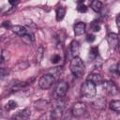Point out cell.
I'll list each match as a JSON object with an SVG mask.
<instances>
[{
    "mask_svg": "<svg viewBox=\"0 0 120 120\" xmlns=\"http://www.w3.org/2000/svg\"><path fill=\"white\" fill-rule=\"evenodd\" d=\"M69 68L72 74L78 78L82 77L84 73V64L79 56H75L72 58V60L70 61Z\"/></svg>",
    "mask_w": 120,
    "mask_h": 120,
    "instance_id": "cell-1",
    "label": "cell"
},
{
    "mask_svg": "<svg viewBox=\"0 0 120 120\" xmlns=\"http://www.w3.org/2000/svg\"><path fill=\"white\" fill-rule=\"evenodd\" d=\"M65 107H66V100L64 99V97L62 98H58L52 107V110L51 112V118H53V119H58L62 116L63 112H64V110H65Z\"/></svg>",
    "mask_w": 120,
    "mask_h": 120,
    "instance_id": "cell-2",
    "label": "cell"
},
{
    "mask_svg": "<svg viewBox=\"0 0 120 120\" xmlns=\"http://www.w3.org/2000/svg\"><path fill=\"white\" fill-rule=\"evenodd\" d=\"M81 93L85 98H93L97 94V85L92 82L86 80L81 87Z\"/></svg>",
    "mask_w": 120,
    "mask_h": 120,
    "instance_id": "cell-3",
    "label": "cell"
},
{
    "mask_svg": "<svg viewBox=\"0 0 120 120\" xmlns=\"http://www.w3.org/2000/svg\"><path fill=\"white\" fill-rule=\"evenodd\" d=\"M55 82V78L52 73L44 74L38 81V85L41 89H48L50 88Z\"/></svg>",
    "mask_w": 120,
    "mask_h": 120,
    "instance_id": "cell-4",
    "label": "cell"
},
{
    "mask_svg": "<svg viewBox=\"0 0 120 120\" xmlns=\"http://www.w3.org/2000/svg\"><path fill=\"white\" fill-rule=\"evenodd\" d=\"M86 104L84 102H82V101H79V102H76L73 106H72V109H71V113L73 116L75 117H80L82 115H83L86 112Z\"/></svg>",
    "mask_w": 120,
    "mask_h": 120,
    "instance_id": "cell-5",
    "label": "cell"
},
{
    "mask_svg": "<svg viewBox=\"0 0 120 120\" xmlns=\"http://www.w3.org/2000/svg\"><path fill=\"white\" fill-rule=\"evenodd\" d=\"M68 89V84L65 81H61L56 84V87L54 89V97L56 98L65 97Z\"/></svg>",
    "mask_w": 120,
    "mask_h": 120,
    "instance_id": "cell-6",
    "label": "cell"
},
{
    "mask_svg": "<svg viewBox=\"0 0 120 120\" xmlns=\"http://www.w3.org/2000/svg\"><path fill=\"white\" fill-rule=\"evenodd\" d=\"M102 86L103 88L106 90V92L109 94V95H116L118 93V87L116 86V84L112 82V81H105V82H102Z\"/></svg>",
    "mask_w": 120,
    "mask_h": 120,
    "instance_id": "cell-7",
    "label": "cell"
},
{
    "mask_svg": "<svg viewBox=\"0 0 120 120\" xmlns=\"http://www.w3.org/2000/svg\"><path fill=\"white\" fill-rule=\"evenodd\" d=\"M107 41H108V43L110 45V48L116 49L118 47V44H119V38H118L117 34H115V33H110L107 36Z\"/></svg>",
    "mask_w": 120,
    "mask_h": 120,
    "instance_id": "cell-8",
    "label": "cell"
},
{
    "mask_svg": "<svg viewBox=\"0 0 120 120\" xmlns=\"http://www.w3.org/2000/svg\"><path fill=\"white\" fill-rule=\"evenodd\" d=\"M11 29H12V31L16 35H18L21 38H22L23 36H25L28 33V30L24 26H22V25H14V26H11Z\"/></svg>",
    "mask_w": 120,
    "mask_h": 120,
    "instance_id": "cell-9",
    "label": "cell"
},
{
    "mask_svg": "<svg viewBox=\"0 0 120 120\" xmlns=\"http://www.w3.org/2000/svg\"><path fill=\"white\" fill-rule=\"evenodd\" d=\"M85 27H86V25H85L84 22H80L76 23V24L74 25V28H73V30H74V35H75V36H81V35L84 34V32H85Z\"/></svg>",
    "mask_w": 120,
    "mask_h": 120,
    "instance_id": "cell-10",
    "label": "cell"
},
{
    "mask_svg": "<svg viewBox=\"0 0 120 120\" xmlns=\"http://www.w3.org/2000/svg\"><path fill=\"white\" fill-rule=\"evenodd\" d=\"M30 114H31V111H30L29 109L25 108V109H23L22 111H20L16 115H14L13 118H15V119H20V120H23V119L29 118Z\"/></svg>",
    "mask_w": 120,
    "mask_h": 120,
    "instance_id": "cell-11",
    "label": "cell"
},
{
    "mask_svg": "<svg viewBox=\"0 0 120 120\" xmlns=\"http://www.w3.org/2000/svg\"><path fill=\"white\" fill-rule=\"evenodd\" d=\"M70 52H71V54H72L73 57L79 55V52H80V44H79L78 41L72 40L70 42Z\"/></svg>",
    "mask_w": 120,
    "mask_h": 120,
    "instance_id": "cell-12",
    "label": "cell"
},
{
    "mask_svg": "<svg viewBox=\"0 0 120 120\" xmlns=\"http://www.w3.org/2000/svg\"><path fill=\"white\" fill-rule=\"evenodd\" d=\"M87 80L90 81V82H92L96 85H98V84H100L102 82V78H101V76L98 73H91L87 77Z\"/></svg>",
    "mask_w": 120,
    "mask_h": 120,
    "instance_id": "cell-13",
    "label": "cell"
},
{
    "mask_svg": "<svg viewBox=\"0 0 120 120\" xmlns=\"http://www.w3.org/2000/svg\"><path fill=\"white\" fill-rule=\"evenodd\" d=\"M24 85H25V83H22V82L13 81V82H11V83L9 84V90H11L12 92H14V91H19V90L22 89Z\"/></svg>",
    "mask_w": 120,
    "mask_h": 120,
    "instance_id": "cell-14",
    "label": "cell"
},
{
    "mask_svg": "<svg viewBox=\"0 0 120 120\" xmlns=\"http://www.w3.org/2000/svg\"><path fill=\"white\" fill-rule=\"evenodd\" d=\"M92 106L96 109H98V110H102L106 107V100L104 98H98V100L94 101L92 103Z\"/></svg>",
    "mask_w": 120,
    "mask_h": 120,
    "instance_id": "cell-15",
    "label": "cell"
},
{
    "mask_svg": "<svg viewBox=\"0 0 120 120\" xmlns=\"http://www.w3.org/2000/svg\"><path fill=\"white\" fill-rule=\"evenodd\" d=\"M102 8H103V5L99 0H94L91 3V8L96 12H99L102 9Z\"/></svg>",
    "mask_w": 120,
    "mask_h": 120,
    "instance_id": "cell-16",
    "label": "cell"
},
{
    "mask_svg": "<svg viewBox=\"0 0 120 120\" xmlns=\"http://www.w3.org/2000/svg\"><path fill=\"white\" fill-rule=\"evenodd\" d=\"M66 15V9L63 7H58L56 8V21L60 22L63 20V18Z\"/></svg>",
    "mask_w": 120,
    "mask_h": 120,
    "instance_id": "cell-17",
    "label": "cell"
},
{
    "mask_svg": "<svg viewBox=\"0 0 120 120\" xmlns=\"http://www.w3.org/2000/svg\"><path fill=\"white\" fill-rule=\"evenodd\" d=\"M49 102L47 100H44V99H39L38 101L35 102V107L38 109V110H43L45 109L47 106H48Z\"/></svg>",
    "mask_w": 120,
    "mask_h": 120,
    "instance_id": "cell-18",
    "label": "cell"
},
{
    "mask_svg": "<svg viewBox=\"0 0 120 120\" xmlns=\"http://www.w3.org/2000/svg\"><path fill=\"white\" fill-rule=\"evenodd\" d=\"M110 108L116 112H120V100H112L110 102Z\"/></svg>",
    "mask_w": 120,
    "mask_h": 120,
    "instance_id": "cell-19",
    "label": "cell"
},
{
    "mask_svg": "<svg viewBox=\"0 0 120 120\" xmlns=\"http://www.w3.org/2000/svg\"><path fill=\"white\" fill-rule=\"evenodd\" d=\"M28 67V63L23 61V62H20L19 64H17L16 66H14V70H22V69H25Z\"/></svg>",
    "mask_w": 120,
    "mask_h": 120,
    "instance_id": "cell-20",
    "label": "cell"
},
{
    "mask_svg": "<svg viewBox=\"0 0 120 120\" xmlns=\"http://www.w3.org/2000/svg\"><path fill=\"white\" fill-rule=\"evenodd\" d=\"M91 29L94 32H98L100 30V23L98 21H93L91 22Z\"/></svg>",
    "mask_w": 120,
    "mask_h": 120,
    "instance_id": "cell-21",
    "label": "cell"
},
{
    "mask_svg": "<svg viewBox=\"0 0 120 120\" xmlns=\"http://www.w3.org/2000/svg\"><path fill=\"white\" fill-rule=\"evenodd\" d=\"M43 52H44V49H43V47L40 46L37 51V62L38 63H39L41 61L42 56H43Z\"/></svg>",
    "mask_w": 120,
    "mask_h": 120,
    "instance_id": "cell-22",
    "label": "cell"
},
{
    "mask_svg": "<svg viewBox=\"0 0 120 120\" xmlns=\"http://www.w3.org/2000/svg\"><path fill=\"white\" fill-rule=\"evenodd\" d=\"M17 107V102L14 101V100H9L7 104H6V109L8 111H10V110H13Z\"/></svg>",
    "mask_w": 120,
    "mask_h": 120,
    "instance_id": "cell-23",
    "label": "cell"
},
{
    "mask_svg": "<svg viewBox=\"0 0 120 120\" xmlns=\"http://www.w3.org/2000/svg\"><path fill=\"white\" fill-rule=\"evenodd\" d=\"M5 63V52L0 48V68L4 66Z\"/></svg>",
    "mask_w": 120,
    "mask_h": 120,
    "instance_id": "cell-24",
    "label": "cell"
},
{
    "mask_svg": "<svg viewBox=\"0 0 120 120\" xmlns=\"http://www.w3.org/2000/svg\"><path fill=\"white\" fill-rule=\"evenodd\" d=\"M77 9H78L79 12H81V13H84V12L87 11V7H86L84 4H80V5L78 6Z\"/></svg>",
    "mask_w": 120,
    "mask_h": 120,
    "instance_id": "cell-25",
    "label": "cell"
},
{
    "mask_svg": "<svg viewBox=\"0 0 120 120\" xmlns=\"http://www.w3.org/2000/svg\"><path fill=\"white\" fill-rule=\"evenodd\" d=\"M90 54L93 56H98V47H92L90 49Z\"/></svg>",
    "mask_w": 120,
    "mask_h": 120,
    "instance_id": "cell-26",
    "label": "cell"
},
{
    "mask_svg": "<svg viewBox=\"0 0 120 120\" xmlns=\"http://www.w3.org/2000/svg\"><path fill=\"white\" fill-rule=\"evenodd\" d=\"M8 75V71H7L3 67L0 68V78H5Z\"/></svg>",
    "mask_w": 120,
    "mask_h": 120,
    "instance_id": "cell-27",
    "label": "cell"
},
{
    "mask_svg": "<svg viewBox=\"0 0 120 120\" xmlns=\"http://www.w3.org/2000/svg\"><path fill=\"white\" fill-rule=\"evenodd\" d=\"M60 60H61V57H60V55H58V54H55V55H53V56L52 57V64H56V63H58Z\"/></svg>",
    "mask_w": 120,
    "mask_h": 120,
    "instance_id": "cell-28",
    "label": "cell"
},
{
    "mask_svg": "<svg viewBox=\"0 0 120 120\" xmlns=\"http://www.w3.org/2000/svg\"><path fill=\"white\" fill-rule=\"evenodd\" d=\"M87 41L88 42H94L95 41V39H96V37H95V35H93V34H89L88 36H87Z\"/></svg>",
    "mask_w": 120,
    "mask_h": 120,
    "instance_id": "cell-29",
    "label": "cell"
},
{
    "mask_svg": "<svg viewBox=\"0 0 120 120\" xmlns=\"http://www.w3.org/2000/svg\"><path fill=\"white\" fill-rule=\"evenodd\" d=\"M2 26H4L5 28H9V27H11V24H10L9 22H4L3 24H2Z\"/></svg>",
    "mask_w": 120,
    "mask_h": 120,
    "instance_id": "cell-30",
    "label": "cell"
},
{
    "mask_svg": "<svg viewBox=\"0 0 120 120\" xmlns=\"http://www.w3.org/2000/svg\"><path fill=\"white\" fill-rule=\"evenodd\" d=\"M20 2V0H8V3L10 4V5H16V4H18Z\"/></svg>",
    "mask_w": 120,
    "mask_h": 120,
    "instance_id": "cell-31",
    "label": "cell"
},
{
    "mask_svg": "<svg viewBox=\"0 0 120 120\" xmlns=\"http://www.w3.org/2000/svg\"><path fill=\"white\" fill-rule=\"evenodd\" d=\"M116 25H117V27H119V15H117V17H116Z\"/></svg>",
    "mask_w": 120,
    "mask_h": 120,
    "instance_id": "cell-32",
    "label": "cell"
},
{
    "mask_svg": "<svg viewBox=\"0 0 120 120\" xmlns=\"http://www.w3.org/2000/svg\"><path fill=\"white\" fill-rule=\"evenodd\" d=\"M2 115H3V110L0 109V116H2Z\"/></svg>",
    "mask_w": 120,
    "mask_h": 120,
    "instance_id": "cell-33",
    "label": "cell"
},
{
    "mask_svg": "<svg viewBox=\"0 0 120 120\" xmlns=\"http://www.w3.org/2000/svg\"><path fill=\"white\" fill-rule=\"evenodd\" d=\"M84 0H79V2H83Z\"/></svg>",
    "mask_w": 120,
    "mask_h": 120,
    "instance_id": "cell-34",
    "label": "cell"
}]
</instances>
